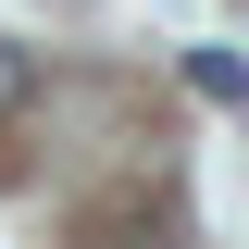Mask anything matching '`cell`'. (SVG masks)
<instances>
[{
    "instance_id": "cell-2",
    "label": "cell",
    "mask_w": 249,
    "mask_h": 249,
    "mask_svg": "<svg viewBox=\"0 0 249 249\" xmlns=\"http://www.w3.org/2000/svg\"><path fill=\"white\" fill-rule=\"evenodd\" d=\"M25 100H37V50H13V37H0V124L25 112Z\"/></svg>"
},
{
    "instance_id": "cell-1",
    "label": "cell",
    "mask_w": 249,
    "mask_h": 249,
    "mask_svg": "<svg viewBox=\"0 0 249 249\" xmlns=\"http://www.w3.org/2000/svg\"><path fill=\"white\" fill-rule=\"evenodd\" d=\"M187 88H199V100H249V62L237 50H187Z\"/></svg>"
}]
</instances>
